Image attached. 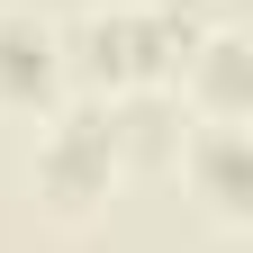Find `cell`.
Wrapping results in <instances>:
<instances>
[{
  "label": "cell",
  "mask_w": 253,
  "mask_h": 253,
  "mask_svg": "<svg viewBox=\"0 0 253 253\" xmlns=\"http://www.w3.org/2000/svg\"><path fill=\"white\" fill-rule=\"evenodd\" d=\"M217 27V0H109L63 37V73L90 100H126V90H172V63Z\"/></svg>",
  "instance_id": "obj_1"
},
{
  "label": "cell",
  "mask_w": 253,
  "mask_h": 253,
  "mask_svg": "<svg viewBox=\"0 0 253 253\" xmlns=\"http://www.w3.org/2000/svg\"><path fill=\"white\" fill-rule=\"evenodd\" d=\"M118 118H109V100H73V109H45V126H37V154H27V190L45 199V217H100L109 208V190H118Z\"/></svg>",
  "instance_id": "obj_2"
},
{
  "label": "cell",
  "mask_w": 253,
  "mask_h": 253,
  "mask_svg": "<svg viewBox=\"0 0 253 253\" xmlns=\"http://www.w3.org/2000/svg\"><path fill=\"white\" fill-rule=\"evenodd\" d=\"M172 172H181V190L199 199V217L217 235L253 226V136H244V118H181Z\"/></svg>",
  "instance_id": "obj_3"
},
{
  "label": "cell",
  "mask_w": 253,
  "mask_h": 253,
  "mask_svg": "<svg viewBox=\"0 0 253 253\" xmlns=\"http://www.w3.org/2000/svg\"><path fill=\"white\" fill-rule=\"evenodd\" d=\"M172 100H181V118H253V37L235 18H217L172 63Z\"/></svg>",
  "instance_id": "obj_4"
},
{
  "label": "cell",
  "mask_w": 253,
  "mask_h": 253,
  "mask_svg": "<svg viewBox=\"0 0 253 253\" xmlns=\"http://www.w3.org/2000/svg\"><path fill=\"white\" fill-rule=\"evenodd\" d=\"M63 27H45L37 9H0V109L9 118H45L63 100Z\"/></svg>",
  "instance_id": "obj_5"
}]
</instances>
